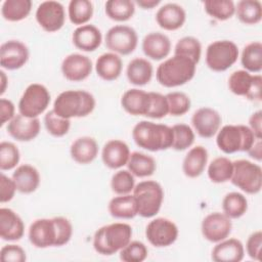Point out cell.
Returning a JSON list of instances; mask_svg holds the SVG:
<instances>
[{
	"mask_svg": "<svg viewBox=\"0 0 262 262\" xmlns=\"http://www.w3.org/2000/svg\"><path fill=\"white\" fill-rule=\"evenodd\" d=\"M185 20V10L177 3L164 4L156 13L157 24L166 31H176L180 29Z\"/></svg>",
	"mask_w": 262,
	"mask_h": 262,
	"instance_id": "cell-22",
	"label": "cell"
},
{
	"mask_svg": "<svg viewBox=\"0 0 262 262\" xmlns=\"http://www.w3.org/2000/svg\"><path fill=\"white\" fill-rule=\"evenodd\" d=\"M132 138L136 145L149 150L159 151L172 147L173 130L164 124L150 121L138 122L132 130Z\"/></svg>",
	"mask_w": 262,
	"mask_h": 262,
	"instance_id": "cell-1",
	"label": "cell"
},
{
	"mask_svg": "<svg viewBox=\"0 0 262 262\" xmlns=\"http://www.w3.org/2000/svg\"><path fill=\"white\" fill-rule=\"evenodd\" d=\"M105 14L115 21H127L135 12V2L131 0H108L104 5Z\"/></svg>",
	"mask_w": 262,
	"mask_h": 262,
	"instance_id": "cell-37",
	"label": "cell"
},
{
	"mask_svg": "<svg viewBox=\"0 0 262 262\" xmlns=\"http://www.w3.org/2000/svg\"><path fill=\"white\" fill-rule=\"evenodd\" d=\"M222 210L230 219L241 218L248 210V200L241 192H228L222 200Z\"/></svg>",
	"mask_w": 262,
	"mask_h": 262,
	"instance_id": "cell-36",
	"label": "cell"
},
{
	"mask_svg": "<svg viewBox=\"0 0 262 262\" xmlns=\"http://www.w3.org/2000/svg\"><path fill=\"white\" fill-rule=\"evenodd\" d=\"M53 221L56 228V243L55 247H61L67 245L73 235V226L69 219L66 217H53Z\"/></svg>",
	"mask_w": 262,
	"mask_h": 262,
	"instance_id": "cell-50",
	"label": "cell"
},
{
	"mask_svg": "<svg viewBox=\"0 0 262 262\" xmlns=\"http://www.w3.org/2000/svg\"><path fill=\"white\" fill-rule=\"evenodd\" d=\"M0 258L3 262H25L26 251L18 245H6L0 250Z\"/></svg>",
	"mask_w": 262,
	"mask_h": 262,
	"instance_id": "cell-51",
	"label": "cell"
},
{
	"mask_svg": "<svg viewBox=\"0 0 262 262\" xmlns=\"http://www.w3.org/2000/svg\"><path fill=\"white\" fill-rule=\"evenodd\" d=\"M207 162L208 150L202 145H196L190 148L184 157L182 171L185 176L189 178H196L205 171Z\"/></svg>",
	"mask_w": 262,
	"mask_h": 262,
	"instance_id": "cell-29",
	"label": "cell"
},
{
	"mask_svg": "<svg viewBox=\"0 0 262 262\" xmlns=\"http://www.w3.org/2000/svg\"><path fill=\"white\" fill-rule=\"evenodd\" d=\"M0 77H1V91H0V94L2 95L5 92L6 84H7L8 80H7V77H6V75L3 71H0Z\"/></svg>",
	"mask_w": 262,
	"mask_h": 262,
	"instance_id": "cell-58",
	"label": "cell"
},
{
	"mask_svg": "<svg viewBox=\"0 0 262 262\" xmlns=\"http://www.w3.org/2000/svg\"><path fill=\"white\" fill-rule=\"evenodd\" d=\"M222 118L220 114L211 107H201L191 117V124L198 135L203 138H211L220 129Z\"/></svg>",
	"mask_w": 262,
	"mask_h": 262,
	"instance_id": "cell-16",
	"label": "cell"
},
{
	"mask_svg": "<svg viewBox=\"0 0 262 262\" xmlns=\"http://www.w3.org/2000/svg\"><path fill=\"white\" fill-rule=\"evenodd\" d=\"M231 183L248 194H256L262 188V169L260 165L248 160L233 162Z\"/></svg>",
	"mask_w": 262,
	"mask_h": 262,
	"instance_id": "cell-7",
	"label": "cell"
},
{
	"mask_svg": "<svg viewBox=\"0 0 262 262\" xmlns=\"http://www.w3.org/2000/svg\"><path fill=\"white\" fill-rule=\"evenodd\" d=\"M16 185V189L21 193H32L36 191L40 184V174L38 170L29 164L18 166L11 177Z\"/></svg>",
	"mask_w": 262,
	"mask_h": 262,
	"instance_id": "cell-28",
	"label": "cell"
},
{
	"mask_svg": "<svg viewBox=\"0 0 262 262\" xmlns=\"http://www.w3.org/2000/svg\"><path fill=\"white\" fill-rule=\"evenodd\" d=\"M148 250L146 246L139 242H130L120 251V259L124 262H142L147 258Z\"/></svg>",
	"mask_w": 262,
	"mask_h": 262,
	"instance_id": "cell-47",
	"label": "cell"
},
{
	"mask_svg": "<svg viewBox=\"0 0 262 262\" xmlns=\"http://www.w3.org/2000/svg\"><path fill=\"white\" fill-rule=\"evenodd\" d=\"M25 223L21 218L9 208L0 209V236L3 241H18L24 236Z\"/></svg>",
	"mask_w": 262,
	"mask_h": 262,
	"instance_id": "cell-21",
	"label": "cell"
},
{
	"mask_svg": "<svg viewBox=\"0 0 262 262\" xmlns=\"http://www.w3.org/2000/svg\"><path fill=\"white\" fill-rule=\"evenodd\" d=\"M245 248L237 238H225L213 248L211 258L215 262H239L244 259Z\"/></svg>",
	"mask_w": 262,
	"mask_h": 262,
	"instance_id": "cell-26",
	"label": "cell"
},
{
	"mask_svg": "<svg viewBox=\"0 0 262 262\" xmlns=\"http://www.w3.org/2000/svg\"><path fill=\"white\" fill-rule=\"evenodd\" d=\"M127 167L134 176L143 178L151 176L155 173L157 164L152 157L143 152L133 151L130 154Z\"/></svg>",
	"mask_w": 262,
	"mask_h": 262,
	"instance_id": "cell-33",
	"label": "cell"
},
{
	"mask_svg": "<svg viewBox=\"0 0 262 262\" xmlns=\"http://www.w3.org/2000/svg\"><path fill=\"white\" fill-rule=\"evenodd\" d=\"M250 129L257 138L262 139V112L257 111L253 113L249 119Z\"/></svg>",
	"mask_w": 262,
	"mask_h": 262,
	"instance_id": "cell-55",
	"label": "cell"
},
{
	"mask_svg": "<svg viewBox=\"0 0 262 262\" xmlns=\"http://www.w3.org/2000/svg\"><path fill=\"white\" fill-rule=\"evenodd\" d=\"M134 186V175L129 170H119L112 176L111 187L112 190L118 195L130 193L133 191Z\"/></svg>",
	"mask_w": 262,
	"mask_h": 262,
	"instance_id": "cell-45",
	"label": "cell"
},
{
	"mask_svg": "<svg viewBox=\"0 0 262 262\" xmlns=\"http://www.w3.org/2000/svg\"><path fill=\"white\" fill-rule=\"evenodd\" d=\"M19 159V150L15 144L9 141H2L0 143V169L2 171L15 168Z\"/></svg>",
	"mask_w": 262,
	"mask_h": 262,
	"instance_id": "cell-46",
	"label": "cell"
},
{
	"mask_svg": "<svg viewBox=\"0 0 262 262\" xmlns=\"http://www.w3.org/2000/svg\"><path fill=\"white\" fill-rule=\"evenodd\" d=\"M123 70V61L121 57L114 52L102 53L95 62V71L102 80H117Z\"/></svg>",
	"mask_w": 262,
	"mask_h": 262,
	"instance_id": "cell-30",
	"label": "cell"
},
{
	"mask_svg": "<svg viewBox=\"0 0 262 262\" xmlns=\"http://www.w3.org/2000/svg\"><path fill=\"white\" fill-rule=\"evenodd\" d=\"M137 202L138 215L143 218L156 216L164 201V190L155 180H144L134 186L132 193Z\"/></svg>",
	"mask_w": 262,
	"mask_h": 262,
	"instance_id": "cell-6",
	"label": "cell"
},
{
	"mask_svg": "<svg viewBox=\"0 0 262 262\" xmlns=\"http://www.w3.org/2000/svg\"><path fill=\"white\" fill-rule=\"evenodd\" d=\"M8 134L17 141H31L35 139L40 132V121L38 118H29L20 114L7 124Z\"/></svg>",
	"mask_w": 262,
	"mask_h": 262,
	"instance_id": "cell-19",
	"label": "cell"
},
{
	"mask_svg": "<svg viewBox=\"0 0 262 262\" xmlns=\"http://www.w3.org/2000/svg\"><path fill=\"white\" fill-rule=\"evenodd\" d=\"M202 234L211 243H219L227 238L232 229L231 219L224 213L213 212L202 221Z\"/></svg>",
	"mask_w": 262,
	"mask_h": 262,
	"instance_id": "cell-14",
	"label": "cell"
},
{
	"mask_svg": "<svg viewBox=\"0 0 262 262\" xmlns=\"http://www.w3.org/2000/svg\"><path fill=\"white\" fill-rule=\"evenodd\" d=\"M36 20L48 33L59 31L66 20L64 7L60 2L48 0L39 4L36 10Z\"/></svg>",
	"mask_w": 262,
	"mask_h": 262,
	"instance_id": "cell-13",
	"label": "cell"
},
{
	"mask_svg": "<svg viewBox=\"0 0 262 262\" xmlns=\"http://www.w3.org/2000/svg\"><path fill=\"white\" fill-rule=\"evenodd\" d=\"M49 90L42 84H30L24 91L18 101V112L29 118H38L43 114L50 103Z\"/></svg>",
	"mask_w": 262,
	"mask_h": 262,
	"instance_id": "cell-9",
	"label": "cell"
},
{
	"mask_svg": "<svg viewBox=\"0 0 262 262\" xmlns=\"http://www.w3.org/2000/svg\"><path fill=\"white\" fill-rule=\"evenodd\" d=\"M261 247H262V232L261 230L254 231L250 234L246 244V251L248 256L256 261L261 260Z\"/></svg>",
	"mask_w": 262,
	"mask_h": 262,
	"instance_id": "cell-52",
	"label": "cell"
},
{
	"mask_svg": "<svg viewBox=\"0 0 262 262\" xmlns=\"http://www.w3.org/2000/svg\"><path fill=\"white\" fill-rule=\"evenodd\" d=\"M132 227L123 222H115L98 228L93 236L94 250L104 256L120 252L131 242Z\"/></svg>",
	"mask_w": 262,
	"mask_h": 262,
	"instance_id": "cell-2",
	"label": "cell"
},
{
	"mask_svg": "<svg viewBox=\"0 0 262 262\" xmlns=\"http://www.w3.org/2000/svg\"><path fill=\"white\" fill-rule=\"evenodd\" d=\"M238 53L234 42L230 40L214 41L207 47L206 63L214 72H224L235 63Z\"/></svg>",
	"mask_w": 262,
	"mask_h": 262,
	"instance_id": "cell-8",
	"label": "cell"
},
{
	"mask_svg": "<svg viewBox=\"0 0 262 262\" xmlns=\"http://www.w3.org/2000/svg\"><path fill=\"white\" fill-rule=\"evenodd\" d=\"M161 3V0H136L135 4H137L142 9H151L158 6Z\"/></svg>",
	"mask_w": 262,
	"mask_h": 262,
	"instance_id": "cell-57",
	"label": "cell"
},
{
	"mask_svg": "<svg viewBox=\"0 0 262 262\" xmlns=\"http://www.w3.org/2000/svg\"><path fill=\"white\" fill-rule=\"evenodd\" d=\"M257 138L246 125H225L218 130L216 144L224 154L248 151Z\"/></svg>",
	"mask_w": 262,
	"mask_h": 262,
	"instance_id": "cell-5",
	"label": "cell"
},
{
	"mask_svg": "<svg viewBox=\"0 0 262 262\" xmlns=\"http://www.w3.org/2000/svg\"><path fill=\"white\" fill-rule=\"evenodd\" d=\"M178 227L170 219L159 217L151 220L145 228L148 243L156 248H165L174 244L178 237Z\"/></svg>",
	"mask_w": 262,
	"mask_h": 262,
	"instance_id": "cell-12",
	"label": "cell"
},
{
	"mask_svg": "<svg viewBox=\"0 0 262 262\" xmlns=\"http://www.w3.org/2000/svg\"><path fill=\"white\" fill-rule=\"evenodd\" d=\"M235 14L245 25H257L262 19V4L258 0H241L235 5Z\"/></svg>",
	"mask_w": 262,
	"mask_h": 262,
	"instance_id": "cell-34",
	"label": "cell"
},
{
	"mask_svg": "<svg viewBox=\"0 0 262 262\" xmlns=\"http://www.w3.org/2000/svg\"><path fill=\"white\" fill-rule=\"evenodd\" d=\"M174 54L189 58L195 64H198L202 54L201 42L192 36L183 37L177 41L174 49Z\"/></svg>",
	"mask_w": 262,
	"mask_h": 262,
	"instance_id": "cell-42",
	"label": "cell"
},
{
	"mask_svg": "<svg viewBox=\"0 0 262 262\" xmlns=\"http://www.w3.org/2000/svg\"><path fill=\"white\" fill-rule=\"evenodd\" d=\"M169 105V114L174 117H179L185 115L190 108L189 97L179 91H174L166 94Z\"/></svg>",
	"mask_w": 262,
	"mask_h": 262,
	"instance_id": "cell-48",
	"label": "cell"
},
{
	"mask_svg": "<svg viewBox=\"0 0 262 262\" xmlns=\"http://www.w3.org/2000/svg\"><path fill=\"white\" fill-rule=\"evenodd\" d=\"M173 143L172 148L178 151L185 150L194 142V132L190 126L186 124H176L172 126Z\"/></svg>",
	"mask_w": 262,
	"mask_h": 262,
	"instance_id": "cell-43",
	"label": "cell"
},
{
	"mask_svg": "<svg viewBox=\"0 0 262 262\" xmlns=\"http://www.w3.org/2000/svg\"><path fill=\"white\" fill-rule=\"evenodd\" d=\"M105 46L118 55L131 54L137 47L138 36L136 31L125 25L112 27L105 34Z\"/></svg>",
	"mask_w": 262,
	"mask_h": 262,
	"instance_id": "cell-11",
	"label": "cell"
},
{
	"mask_svg": "<svg viewBox=\"0 0 262 262\" xmlns=\"http://www.w3.org/2000/svg\"><path fill=\"white\" fill-rule=\"evenodd\" d=\"M15 106L13 102L9 99L6 98H1L0 99V113H1V123L0 126L2 127L6 122H10L15 114Z\"/></svg>",
	"mask_w": 262,
	"mask_h": 262,
	"instance_id": "cell-54",
	"label": "cell"
},
{
	"mask_svg": "<svg viewBox=\"0 0 262 262\" xmlns=\"http://www.w3.org/2000/svg\"><path fill=\"white\" fill-rule=\"evenodd\" d=\"M73 44L80 50L91 52L96 50L102 41L100 30L94 25H83L78 27L72 35Z\"/></svg>",
	"mask_w": 262,
	"mask_h": 262,
	"instance_id": "cell-25",
	"label": "cell"
},
{
	"mask_svg": "<svg viewBox=\"0 0 262 262\" xmlns=\"http://www.w3.org/2000/svg\"><path fill=\"white\" fill-rule=\"evenodd\" d=\"M16 190V185L13 179L2 173L0 178V202L3 204L11 201Z\"/></svg>",
	"mask_w": 262,
	"mask_h": 262,
	"instance_id": "cell-53",
	"label": "cell"
},
{
	"mask_svg": "<svg viewBox=\"0 0 262 262\" xmlns=\"http://www.w3.org/2000/svg\"><path fill=\"white\" fill-rule=\"evenodd\" d=\"M30 56L27 45L18 40H8L0 46V66L13 71L24 67Z\"/></svg>",
	"mask_w": 262,
	"mask_h": 262,
	"instance_id": "cell-15",
	"label": "cell"
},
{
	"mask_svg": "<svg viewBox=\"0 0 262 262\" xmlns=\"http://www.w3.org/2000/svg\"><path fill=\"white\" fill-rule=\"evenodd\" d=\"M241 62L245 71L260 73L262 70V44L255 41L246 45L242 51Z\"/></svg>",
	"mask_w": 262,
	"mask_h": 262,
	"instance_id": "cell-35",
	"label": "cell"
},
{
	"mask_svg": "<svg viewBox=\"0 0 262 262\" xmlns=\"http://www.w3.org/2000/svg\"><path fill=\"white\" fill-rule=\"evenodd\" d=\"M249 156L256 160L257 162H261L262 160V139H257L252 147L247 151Z\"/></svg>",
	"mask_w": 262,
	"mask_h": 262,
	"instance_id": "cell-56",
	"label": "cell"
},
{
	"mask_svg": "<svg viewBox=\"0 0 262 262\" xmlns=\"http://www.w3.org/2000/svg\"><path fill=\"white\" fill-rule=\"evenodd\" d=\"M121 105L129 115L146 117L150 106L149 92L137 88L129 89L122 95Z\"/></svg>",
	"mask_w": 262,
	"mask_h": 262,
	"instance_id": "cell-24",
	"label": "cell"
},
{
	"mask_svg": "<svg viewBox=\"0 0 262 262\" xmlns=\"http://www.w3.org/2000/svg\"><path fill=\"white\" fill-rule=\"evenodd\" d=\"M94 96L86 90H66L57 95L53 102V111L64 118H83L95 108Z\"/></svg>",
	"mask_w": 262,
	"mask_h": 262,
	"instance_id": "cell-3",
	"label": "cell"
},
{
	"mask_svg": "<svg viewBox=\"0 0 262 262\" xmlns=\"http://www.w3.org/2000/svg\"><path fill=\"white\" fill-rule=\"evenodd\" d=\"M69 18L77 26L86 25L93 15V4L89 0H72L68 7Z\"/></svg>",
	"mask_w": 262,
	"mask_h": 262,
	"instance_id": "cell-40",
	"label": "cell"
},
{
	"mask_svg": "<svg viewBox=\"0 0 262 262\" xmlns=\"http://www.w3.org/2000/svg\"><path fill=\"white\" fill-rule=\"evenodd\" d=\"M152 64L145 58L136 57L129 61L126 70L128 81L135 86H144L152 78Z\"/></svg>",
	"mask_w": 262,
	"mask_h": 262,
	"instance_id": "cell-32",
	"label": "cell"
},
{
	"mask_svg": "<svg viewBox=\"0 0 262 262\" xmlns=\"http://www.w3.org/2000/svg\"><path fill=\"white\" fill-rule=\"evenodd\" d=\"M111 216L117 219H132L138 215V206L133 194H120L113 198L108 203Z\"/></svg>",
	"mask_w": 262,
	"mask_h": 262,
	"instance_id": "cell-31",
	"label": "cell"
},
{
	"mask_svg": "<svg viewBox=\"0 0 262 262\" xmlns=\"http://www.w3.org/2000/svg\"><path fill=\"white\" fill-rule=\"evenodd\" d=\"M70 154L72 159L78 164H90L98 155V144L93 137L82 136L71 144Z\"/></svg>",
	"mask_w": 262,
	"mask_h": 262,
	"instance_id": "cell-27",
	"label": "cell"
},
{
	"mask_svg": "<svg viewBox=\"0 0 262 262\" xmlns=\"http://www.w3.org/2000/svg\"><path fill=\"white\" fill-rule=\"evenodd\" d=\"M233 172V162L226 157L214 159L208 166V177L214 183H224L230 180Z\"/></svg>",
	"mask_w": 262,
	"mask_h": 262,
	"instance_id": "cell-38",
	"label": "cell"
},
{
	"mask_svg": "<svg viewBox=\"0 0 262 262\" xmlns=\"http://www.w3.org/2000/svg\"><path fill=\"white\" fill-rule=\"evenodd\" d=\"M31 9V0H5L2 4L1 13L8 21H19L30 14Z\"/></svg>",
	"mask_w": 262,
	"mask_h": 262,
	"instance_id": "cell-39",
	"label": "cell"
},
{
	"mask_svg": "<svg viewBox=\"0 0 262 262\" xmlns=\"http://www.w3.org/2000/svg\"><path fill=\"white\" fill-rule=\"evenodd\" d=\"M29 241L39 249L55 247L56 228L53 218H40L33 221L29 228Z\"/></svg>",
	"mask_w": 262,
	"mask_h": 262,
	"instance_id": "cell-17",
	"label": "cell"
},
{
	"mask_svg": "<svg viewBox=\"0 0 262 262\" xmlns=\"http://www.w3.org/2000/svg\"><path fill=\"white\" fill-rule=\"evenodd\" d=\"M44 124L47 132L54 137L64 136L71 128V120L56 115L53 110L46 113L44 117Z\"/></svg>",
	"mask_w": 262,
	"mask_h": 262,
	"instance_id": "cell-44",
	"label": "cell"
},
{
	"mask_svg": "<svg viewBox=\"0 0 262 262\" xmlns=\"http://www.w3.org/2000/svg\"><path fill=\"white\" fill-rule=\"evenodd\" d=\"M205 11L217 20H227L235 13V5L231 0H206Z\"/></svg>",
	"mask_w": 262,
	"mask_h": 262,
	"instance_id": "cell-41",
	"label": "cell"
},
{
	"mask_svg": "<svg viewBox=\"0 0 262 262\" xmlns=\"http://www.w3.org/2000/svg\"><path fill=\"white\" fill-rule=\"evenodd\" d=\"M130 154L126 142L120 139H112L103 145L101 160L107 168L116 170L127 165Z\"/></svg>",
	"mask_w": 262,
	"mask_h": 262,
	"instance_id": "cell-20",
	"label": "cell"
},
{
	"mask_svg": "<svg viewBox=\"0 0 262 262\" xmlns=\"http://www.w3.org/2000/svg\"><path fill=\"white\" fill-rule=\"evenodd\" d=\"M92 68V61L88 56L80 53H72L63 58L60 70L67 80L81 82L90 76Z\"/></svg>",
	"mask_w": 262,
	"mask_h": 262,
	"instance_id": "cell-18",
	"label": "cell"
},
{
	"mask_svg": "<svg viewBox=\"0 0 262 262\" xmlns=\"http://www.w3.org/2000/svg\"><path fill=\"white\" fill-rule=\"evenodd\" d=\"M196 64L184 56L175 55L159 64L156 77L158 82L167 88L178 87L189 82L195 74Z\"/></svg>",
	"mask_w": 262,
	"mask_h": 262,
	"instance_id": "cell-4",
	"label": "cell"
},
{
	"mask_svg": "<svg viewBox=\"0 0 262 262\" xmlns=\"http://www.w3.org/2000/svg\"><path fill=\"white\" fill-rule=\"evenodd\" d=\"M150 95V106L146 115L147 118L162 119L169 114V105L166 95L159 92H149Z\"/></svg>",
	"mask_w": 262,
	"mask_h": 262,
	"instance_id": "cell-49",
	"label": "cell"
},
{
	"mask_svg": "<svg viewBox=\"0 0 262 262\" xmlns=\"http://www.w3.org/2000/svg\"><path fill=\"white\" fill-rule=\"evenodd\" d=\"M141 48L145 56L152 60H162L171 51V41L169 37L160 32H151L144 36Z\"/></svg>",
	"mask_w": 262,
	"mask_h": 262,
	"instance_id": "cell-23",
	"label": "cell"
},
{
	"mask_svg": "<svg viewBox=\"0 0 262 262\" xmlns=\"http://www.w3.org/2000/svg\"><path fill=\"white\" fill-rule=\"evenodd\" d=\"M228 88L237 96H244L252 101H260L262 78L260 75H252L245 70H238L229 76Z\"/></svg>",
	"mask_w": 262,
	"mask_h": 262,
	"instance_id": "cell-10",
	"label": "cell"
}]
</instances>
